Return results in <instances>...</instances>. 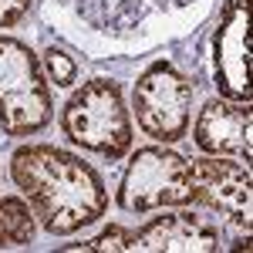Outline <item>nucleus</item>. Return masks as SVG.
<instances>
[{
  "instance_id": "f257e3e1",
  "label": "nucleus",
  "mask_w": 253,
  "mask_h": 253,
  "mask_svg": "<svg viewBox=\"0 0 253 253\" xmlns=\"http://www.w3.org/2000/svg\"><path fill=\"white\" fill-rule=\"evenodd\" d=\"M210 0H47V17L91 58L152 51L193 31Z\"/></svg>"
},
{
  "instance_id": "f03ea898",
  "label": "nucleus",
  "mask_w": 253,
  "mask_h": 253,
  "mask_svg": "<svg viewBox=\"0 0 253 253\" xmlns=\"http://www.w3.org/2000/svg\"><path fill=\"white\" fill-rule=\"evenodd\" d=\"M10 175L27 196L38 223L54 236L78 233L108 210L101 175L58 145H20L10 156Z\"/></svg>"
},
{
  "instance_id": "7ed1b4c3",
  "label": "nucleus",
  "mask_w": 253,
  "mask_h": 253,
  "mask_svg": "<svg viewBox=\"0 0 253 253\" xmlns=\"http://www.w3.org/2000/svg\"><path fill=\"white\" fill-rule=\"evenodd\" d=\"M61 132L101 159H122L132 145V122L112 78L84 81L61 108Z\"/></svg>"
},
{
  "instance_id": "20e7f679",
  "label": "nucleus",
  "mask_w": 253,
  "mask_h": 253,
  "mask_svg": "<svg viewBox=\"0 0 253 253\" xmlns=\"http://www.w3.org/2000/svg\"><path fill=\"white\" fill-rule=\"evenodd\" d=\"M51 122V88L38 54L17 38H0V132L34 135Z\"/></svg>"
},
{
  "instance_id": "39448f33",
  "label": "nucleus",
  "mask_w": 253,
  "mask_h": 253,
  "mask_svg": "<svg viewBox=\"0 0 253 253\" xmlns=\"http://www.w3.org/2000/svg\"><path fill=\"white\" fill-rule=\"evenodd\" d=\"M193 199L189 162L172 149H138L118 186V206L128 213H152L162 206H186Z\"/></svg>"
},
{
  "instance_id": "423d86ee",
  "label": "nucleus",
  "mask_w": 253,
  "mask_h": 253,
  "mask_svg": "<svg viewBox=\"0 0 253 253\" xmlns=\"http://www.w3.org/2000/svg\"><path fill=\"white\" fill-rule=\"evenodd\" d=\"M193 84L169 61H156L135 81V122L156 142H179L189 128Z\"/></svg>"
},
{
  "instance_id": "0eeeda50",
  "label": "nucleus",
  "mask_w": 253,
  "mask_h": 253,
  "mask_svg": "<svg viewBox=\"0 0 253 253\" xmlns=\"http://www.w3.org/2000/svg\"><path fill=\"white\" fill-rule=\"evenodd\" d=\"M189 182H193V199L216 210L226 223H233L236 230L250 233L253 189H250L247 162L196 159V162H189Z\"/></svg>"
},
{
  "instance_id": "6e6552de",
  "label": "nucleus",
  "mask_w": 253,
  "mask_h": 253,
  "mask_svg": "<svg viewBox=\"0 0 253 253\" xmlns=\"http://www.w3.org/2000/svg\"><path fill=\"white\" fill-rule=\"evenodd\" d=\"M193 142L210 156H233L250 162L253 159V112L250 101L213 98L203 105L196 118Z\"/></svg>"
},
{
  "instance_id": "1a4fd4ad",
  "label": "nucleus",
  "mask_w": 253,
  "mask_h": 253,
  "mask_svg": "<svg viewBox=\"0 0 253 253\" xmlns=\"http://www.w3.org/2000/svg\"><path fill=\"white\" fill-rule=\"evenodd\" d=\"M213 71L216 88L230 101H250L247 71V0H230L213 34Z\"/></svg>"
},
{
  "instance_id": "9d476101",
  "label": "nucleus",
  "mask_w": 253,
  "mask_h": 253,
  "mask_svg": "<svg viewBox=\"0 0 253 253\" xmlns=\"http://www.w3.org/2000/svg\"><path fill=\"white\" fill-rule=\"evenodd\" d=\"M128 250L138 253H213L219 250V233L213 223L196 213L156 216L138 233H132Z\"/></svg>"
},
{
  "instance_id": "9b49d317",
  "label": "nucleus",
  "mask_w": 253,
  "mask_h": 253,
  "mask_svg": "<svg viewBox=\"0 0 253 253\" xmlns=\"http://www.w3.org/2000/svg\"><path fill=\"white\" fill-rule=\"evenodd\" d=\"M38 230V216L20 196H0V247H27Z\"/></svg>"
},
{
  "instance_id": "f8f14e48",
  "label": "nucleus",
  "mask_w": 253,
  "mask_h": 253,
  "mask_svg": "<svg viewBox=\"0 0 253 253\" xmlns=\"http://www.w3.org/2000/svg\"><path fill=\"white\" fill-rule=\"evenodd\" d=\"M128 240H132V233L125 230V226H118V223H112L108 230H101L98 236H91V240H84V243H68L64 250H128Z\"/></svg>"
},
{
  "instance_id": "ddd939ff",
  "label": "nucleus",
  "mask_w": 253,
  "mask_h": 253,
  "mask_svg": "<svg viewBox=\"0 0 253 253\" xmlns=\"http://www.w3.org/2000/svg\"><path fill=\"white\" fill-rule=\"evenodd\" d=\"M44 68H47V78L54 81L58 88H68V84H75V78H78V64L68 58L64 51H47L44 54Z\"/></svg>"
},
{
  "instance_id": "4468645a",
  "label": "nucleus",
  "mask_w": 253,
  "mask_h": 253,
  "mask_svg": "<svg viewBox=\"0 0 253 253\" xmlns=\"http://www.w3.org/2000/svg\"><path fill=\"white\" fill-rule=\"evenodd\" d=\"M34 0H0V27H14L27 17Z\"/></svg>"
}]
</instances>
